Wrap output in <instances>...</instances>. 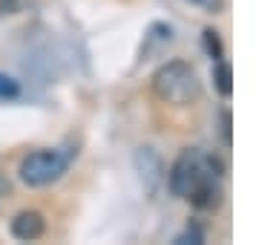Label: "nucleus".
Returning a JSON list of instances; mask_svg holds the SVG:
<instances>
[{
  "label": "nucleus",
  "instance_id": "nucleus-1",
  "mask_svg": "<svg viewBox=\"0 0 259 245\" xmlns=\"http://www.w3.org/2000/svg\"><path fill=\"white\" fill-rule=\"evenodd\" d=\"M225 173V165L210 153L202 150H185L173 161V168L167 173V188L179 199H190L196 188H202L204 182H219Z\"/></svg>",
  "mask_w": 259,
  "mask_h": 245
},
{
  "label": "nucleus",
  "instance_id": "nucleus-2",
  "mask_svg": "<svg viewBox=\"0 0 259 245\" xmlns=\"http://www.w3.org/2000/svg\"><path fill=\"white\" fill-rule=\"evenodd\" d=\"M153 90L167 104H190L199 98V78L185 61H167L153 72Z\"/></svg>",
  "mask_w": 259,
  "mask_h": 245
},
{
  "label": "nucleus",
  "instance_id": "nucleus-3",
  "mask_svg": "<svg viewBox=\"0 0 259 245\" xmlns=\"http://www.w3.org/2000/svg\"><path fill=\"white\" fill-rule=\"evenodd\" d=\"M66 170H69V153L47 147V150H35L23 156L18 176L26 188H47V185L61 179Z\"/></svg>",
  "mask_w": 259,
  "mask_h": 245
},
{
  "label": "nucleus",
  "instance_id": "nucleus-4",
  "mask_svg": "<svg viewBox=\"0 0 259 245\" xmlns=\"http://www.w3.org/2000/svg\"><path fill=\"white\" fill-rule=\"evenodd\" d=\"M9 231L20 242H35L47 231V219H44V214H37V211H20L18 217L12 219Z\"/></svg>",
  "mask_w": 259,
  "mask_h": 245
},
{
  "label": "nucleus",
  "instance_id": "nucleus-5",
  "mask_svg": "<svg viewBox=\"0 0 259 245\" xmlns=\"http://www.w3.org/2000/svg\"><path fill=\"white\" fill-rule=\"evenodd\" d=\"M136 165H139V176H141V182H144V188L153 193L158 179H161V161H158V156L150 150V147H141V150L136 153Z\"/></svg>",
  "mask_w": 259,
  "mask_h": 245
},
{
  "label": "nucleus",
  "instance_id": "nucleus-6",
  "mask_svg": "<svg viewBox=\"0 0 259 245\" xmlns=\"http://www.w3.org/2000/svg\"><path fill=\"white\" fill-rule=\"evenodd\" d=\"M190 202L202 211H216L222 205V179L219 182H204L202 188H196L190 193Z\"/></svg>",
  "mask_w": 259,
  "mask_h": 245
},
{
  "label": "nucleus",
  "instance_id": "nucleus-7",
  "mask_svg": "<svg viewBox=\"0 0 259 245\" xmlns=\"http://www.w3.org/2000/svg\"><path fill=\"white\" fill-rule=\"evenodd\" d=\"M213 87H216V93L222 95V98H231L233 72H231V64H225V58L222 61H213Z\"/></svg>",
  "mask_w": 259,
  "mask_h": 245
},
{
  "label": "nucleus",
  "instance_id": "nucleus-8",
  "mask_svg": "<svg viewBox=\"0 0 259 245\" xmlns=\"http://www.w3.org/2000/svg\"><path fill=\"white\" fill-rule=\"evenodd\" d=\"M202 44H204V52L213 58V61H222L225 58V49H222V38L216 29H204L202 32Z\"/></svg>",
  "mask_w": 259,
  "mask_h": 245
},
{
  "label": "nucleus",
  "instance_id": "nucleus-9",
  "mask_svg": "<svg viewBox=\"0 0 259 245\" xmlns=\"http://www.w3.org/2000/svg\"><path fill=\"white\" fill-rule=\"evenodd\" d=\"M18 95H20V81L12 78L9 72H0V98H3V101H12V98H18Z\"/></svg>",
  "mask_w": 259,
  "mask_h": 245
},
{
  "label": "nucleus",
  "instance_id": "nucleus-10",
  "mask_svg": "<svg viewBox=\"0 0 259 245\" xmlns=\"http://www.w3.org/2000/svg\"><path fill=\"white\" fill-rule=\"evenodd\" d=\"M185 3L199 12H204V15H219L225 9V0H185Z\"/></svg>",
  "mask_w": 259,
  "mask_h": 245
},
{
  "label": "nucleus",
  "instance_id": "nucleus-11",
  "mask_svg": "<svg viewBox=\"0 0 259 245\" xmlns=\"http://www.w3.org/2000/svg\"><path fill=\"white\" fill-rule=\"evenodd\" d=\"M173 242L176 245H185V242H204V231L199 225H193V228H185V231H182V234L176 236V239H173Z\"/></svg>",
  "mask_w": 259,
  "mask_h": 245
},
{
  "label": "nucleus",
  "instance_id": "nucleus-12",
  "mask_svg": "<svg viewBox=\"0 0 259 245\" xmlns=\"http://www.w3.org/2000/svg\"><path fill=\"white\" fill-rule=\"evenodd\" d=\"M222 139L225 144H231V115L228 113H222Z\"/></svg>",
  "mask_w": 259,
  "mask_h": 245
}]
</instances>
